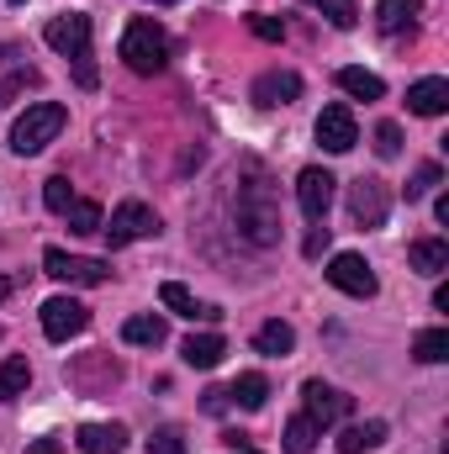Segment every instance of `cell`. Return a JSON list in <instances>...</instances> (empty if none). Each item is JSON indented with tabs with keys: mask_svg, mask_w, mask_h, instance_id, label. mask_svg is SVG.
Here are the masks:
<instances>
[{
	"mask_svg": "<svg viewBox=\"0 0 449 454\" xmlns=\"http://www.w3.org/2000/svg\"><path fill=\"white\" fill-rule=\"evenodd\" d=\"M232 223L238 232L254 243V248H275L280 243V191L264 169H248L238 180V196H232Z\"/></svg>",
	"mask_w": 449,
	"mask_h": 454,
	"instance_id": "1",
	"label": "cell"
},
{
	"mask_svg": "<svg viewBox=\"0 0 449 454\" xmlns=\"http://www.w3.org/2000/svg\"><path fill=\"white\" fill-rule=\"evenodd\" d=\"M43 37H48V48H53V53L75 59V85H80V90H96V85H101L96 53H91V16H85V11L53 16V21L43 27Z\"/></svg>",
	"mask_w": 449,
	"mask_h": 454,
	"instance_id": "2",
	"label": "cell"
},
{
	"mask_svg": "<svg viewBox=\"0 0 449 454\" xmlns=\"http://www.w3.org/2000/svg\"><path fill=\"white\" fill-rule=\"evenodd\" d=\"M122 59H127L132 74H159V69L169 64V37H164V27H159L154 16H138V21L122 32Z\"/></svg>",
	"mask_w": 449,
	"mask_h": 454,
	"instance_id": "3",
	"label": "cell"
},
{
	"mask_svg": "<svg viewBox=\"0 0 449 454\" xmlns=\"http://www.w3.org/2000/svg\"><path fill=\"white\" fill-rule=\"evenodd\" d=\"M64 121H69V112H64L59 101H37V106H27V112L16 116V127H11V148H16L21 159H32V153H43V148L64 132Z\"/></svg>",
	"mask_w": 449,
	"mask_h": 454,
	"instance_id": "4",
	"label": "cell"
},
{
	"mask_svg": "<svg viewBox=\"0 0 449 454\" xmlns=\"http://www.w3.org/2000/svg\"><path fill=\"white\" fill-rule=\"evenodd\" d=\"M43 270L64 286H106L112 280V264L106 259H85V254H64V248H48L43 254Z\"/></svg>",
	"mask_w": 449,
	"mask_h": 454,
	"instance_id": "5",
	"label": "cell"
},
{
	"mask_svg": "<svg viewBox=\"0 0 449 454\" xmlns=\"http://www.w3.org/2000/svg\"><path fill=\"white\" fill-rule=\"evenodd\" d=\"M323 275H328V286H334V291H343V296H359V301L381 291V280H375V270L365 264V254H334Z\"/></svg>",
	"mask_w": 449,
	"mask_h": 454,
	"instance_id": "6",
	"label": "cell"
},
{
	"mask_svg": "<svg viewBox=\"0 0 449 454\" xmlns=\"http://www.w3.org/2000/svg\"><path fill=\"white\" fill-rule=\"evenodd\" d=\"M386 212H391L386 180H375V175H359V180L349 185V217H354V227H381V223H386Z\"/></svg>",
	"mask_w": 449,
	"mask_h": 454,
	"instance_id": "7",
	"label": "cell"
},
{
	"mask_svg": "<svg viewBox=\"0 0 449 454\" xmlns=\"http://www.w3.org/2000/svg\"><path fill=\"white\" fill-rule=\"evenodd\" d=\"M101 232L112 238V248H127V243H138V238H154V232H159V217H154V207H143V201H122L112 212V223H101Z\"/></svg>",
	"mask_w": 449,
	"mask_h": 454,
	"instance_id": "8",
	"label": "cell"
},
{
	"mask_svg": "<svg viewBox=\"0 0 449 454\" xmlns=\"http://www.w3.org/2000/svg\"><path fill=\"white\" fill-rule=\"evenodd\" d=\"M91 328V312L75 301V296H53V301H43V333L53 343H69V339H80Z\"/></svg>",
	"mask_w": 449,
	"mask_h": 454,
	"instance_id": "9",
	"label": "cell"
},
{
	"mask_svg": "<svg viewBox=\"0 0 449 454\" xmlns=\"http://www.w3.org/2000/svg\"><path fill=\"white\" fill-rule=\"evenodd\" d=\"M302 396H307V418L318 423V428H334L349 418V407H354V396H343L334 386H323V380H307L302 386Z\"/></svg>",
	"mask_w": 449,
	"mask_h": 454,
	"instance_id": "10",
	"label": "cell"
},
{
	"mask_svg": "<svg viewBox=\"0 0 449 454\" xmlns=\"http://www.w3.org/2000/svg\"><path fill=\"white\" fill-rule=\"evenodd\" d=\"M334 175L328 169H302V180H296V201H302V212H307V223H323L328 217V207H334Z\"/></svg>",
	"mask_w": 449,
	"mask_h": 454,
	"instance_id": "11",
	"label": "cell"
},
{
	"mask_svg": "<svg viewBox=\"0 0 449 454\" xmlns=\"http://www.w3.org/2000/svg\"><path fill=\"white\" fill-rule=\"evenodd\" d=\"M318 143H323L328 153H349V148L359 143L354 112H349V106H323V116H318Z\"/></svg>",
	"mask_w": 449,
	"mask_h": 454,
	"instance_id": "12",
	"label": "cell"
},
{
	"mask_svg": "<svg viewBox=\"0 0 449 454\" xmlns=\"http://www.w3.org/2000/svg\"><path fill=\"white\" fill-rule=\"evenodd\" d=\"M296 96H302V74L291 69H270L254 80V106H291Z\"/></svg>",
	"mask_w": 449,
	"mask_h": 454,
	"instance_id": "13",
	"label": "cell"
},
{
	"mask_svg": "<svg viewBox=\"0 0 449 454\" xmlns=\"http://www.w3.org/2000/svg\"><path fill=\"white\" fill-rule=\"evenodd\" d=\"M159 301H164L175 317H191V323H217V317H223V307H201L180 280H164V286H159Z\"/></svg>",
	"mask_w": 449,
	"mask_h": 454,
	"instance_id": "14",
	"label": "cell"
},
{
	"mask_svg": "<svg viewBox=\"0 0 449 454\" xmlns=\"http://www.w3.org/2000/svg\"><path fill=\"white\" fill-rule=\"evenodd\" d=\"M75 444H80V454H122L127 428H122V423H85V428L75 434Z\"/></svg>",
	"mask_w": 449,
	"mask_h": 454,
	"instance_id": "15",
	"label": "cell"
},
{
	"mask_svg": "<svg viewBox=\"0 0 449 454\" xmlns=\"http://www.w3.org/2000/svg\"><path fill=\"white\" fill-rule=\"evenodd\" d=\"M223 354H227L223 333H191V339L180 343V359H185L191 370H217V364H223Z\"/></svg>",
	"mask_w": 449,
	"mask_h": 454,
	"instance_id": "16",
	"label": "cell"
},
{
	"mask_svg": "<svg viewBox=\"0 0 449 454\" xmlns=\"http://www.w3.org/2000/svg\"><path fill=\"white\" fill-rule=\"evenodd\" d=\"M338 90L354 96V101H381L386 96V80L370 74V69H359V64H349V69H338Z\"/></svg>",
	"mask_w": 449,
	"mask_h": 454,
	"instance_id": "17",
	"label": "cell"
},
{
	"mask_svg": "<svg viewBox=\"0 0 449 454\" xmlns=\"http://www.w3.org/2000/svg\"><path fill=\"white\" fill-rule=\"evenodd\" d=\"M418 11H423V0H381L375 5V21H381L386 37H397V32H413Z\"/></svg>",
	"mask_w": 449,
	"mask_h": 454,
	"instance_id": "18",
	"label": "cell"
},
{
	"mask_svg": "<svg viewBox=\"0 0 449 454\" xmlns=\"http://www.w3.org/2000/svg\"><path fill=\"white\" fill-rule=\"evenodd\" d=\"M407 106L418 116H445L449 112V85L445 80H418V85L407 90Z\"/></svg>",
	"mask_w": 449,
	"mask_h": 454,
	"instance_id": "19",
	"label": "cell"
},
{
	"mask_svg": "<svg viewBox=\"0 0 449 454\" xmlns=\"http://www.w3.org/2000/svg\"><path fill=\"white\" fill-rule=\"evenodd\" d=\"M227 402H238L243 412H259V407L270 402V380H264L259 370H248V375H238V380H232V391H227Z\"/></svg>",
	"mask_w": 449,
	"mask_h": 454,
	"instance_id": "20",
	"label": "cell"
},
{
	"mask_svg": "<svg viewBox=\"0 0 449 454\" xmlns=\"http://www.w3.org/2000/svg\"><path fill=\"white\" fill-rule=\"evenodd\" d=\"M254 348H259V354H270V359H286V354L296 348V328L275 317V323H264V328L254 333Z\"/></svg>",
	"mask_w": 449,
	"mask_h": 454,
	"instance_id": "21",
	"label": "cell"
},
{
	"mask_svg": "<svg viewBox=\"0 0 449 454\" xmlns=\"http://www.w3.org/2000/svg\"><path fill=\"white\" fill-rule=\"evenodd\" d=\"M413 270H418V275H445L449 270V243L445 238H418V243H413Z\"/></svg>",
	"mask_w": 449,
	"mask_h": 454,
	"instance_id": "22",
	"label": "cell"
},
{
	"mask_svg": "<svg viewBox=\"0 0 449 454\" xmlns=\"http://www.w3.org/2000/svg\"><path fill=\"white\" fill-rule=\"evenodd\" d=\"M386 444V423H354L338 434V454H365V450H381Z\"/></svg>",
	"mask_w": 449,
	"mask_h": 454,
	"instance_id": "23",
	"label": "cell"
},
{
	"mask_svg": "<svg viewBox=\"0 0 449 454\" xmlns=\"http://www.w3.org/2000/svg\"><path fill=\"white\" fill-rule=\"evenodd\" d=\"M27 386H32V364H27V354H11V359L0 364V402L27 396Z\"/></svg>",
	"mask_w": 449,
	"mask_h": 454,
	"instance_id": "24",
	"label": "cell"
},
{
	"mask_svg": "<svg viewBox=\"0 0 449 454\" xmlns=\"http://www.w3.org/2000/svg\"><path fill=\"white\" fill-rule=\"evenodd\" d=\"M122 339L138 343V348H159V343L169 339V328H164V317H127Z\"/></svg>",
	"mask_w": 449,
	"mask_h": 454,
	"instance_id": "25",
	"label": "cell"
},
{
	"mask_svg": "<svg viewBox=\"0 0 449 454\" xmlns=\"http://www.w3.org/2000/svg\"><path fill=\"white\" fill-rule=\"evenodd\" d=\"M318 434H323V428L302 412V418H291V423H286V439H280V444H286V454H312V450H318Z\"/></svg>",
	"mask_w": 449,
	"mask_h": 454,
	"instance_id": "26",
	"label": "cell"
},
{
	"mask_svg": "<svg viewBox=\"0 0 449 454\" xmlns=\"http://www.w3.org/2000/svg\"><path fill=\"white\" fill-rule=\"evenodd\" d=\"M413 354H418L423 364H445L449 359V328H423V333L413 339Z\"/></svg>",
	"mask_w": 449,
	"mask_h": 454,
	"instance_id": "27",
	"label": "cell"
},
{
	"mask_svg": "<svg viewBox=\"0 0 449 454\" xmlns=\"http://www.w3.org/2000/svg\"><path fill=\"white\" fill-rule=\"evenodd\" d=\"M143 454H191V444H185L180 428H154L148 444H143Z\"/></svg>",
	"mask_w": 449,
	"mask_h": 454,
	"instance_id": "28",
	"label": "cell"
},
{
	"mask_svg": "<svg viewBox=\"0 0 449 454\" xmlns=\"http://www.w3.org/2000/svg\"><path fill=\"white\" fill-rule=\"evenodd\" d=\"M64 217H69L75 232H101V207H96V201H69Z\"/></svg>",
	"mask_w": 449,
	"mask_h": 454,
	"instance_id": "29",
	"label": "cell"
},
{
	"mask_svg": "<svg viewBox=\"0 0 449 454\" xmlns=\"http://www.w3.org/2000/svg\"><path fill=\"white\" fill-rule=\"evenodd\" d=\"M307 5H318L328 21H334L338 32H349L354 21H359V11H354V0H307Z\"/></svg>",
	"mask_w": 449,
	"mask_h": 454,
	"instance_id": "30",
	"label": "cell"
},
{
	"mask_svg": "<svg viewBox=\"0 0 449 454\" xmlns=\"http://www.w3.org/2000/svg\"><path fill=\"white\" fill-rule=\"evenodd\" d=\"M434 185H445V169H439V164H423V169L413 175V185H407V201H423Z\"/></svg>",
	"mask_w": 449,
	"mask_h": 454,
	"instance_id": "31",
	"label": "cell"
},
{
	"mask_svg": "<svg viewBox=\"0 0 449 454\" xmlns=\"http://www.w3.org/2000/svg\"><path fill=\"white\" fill-rule=\"evenodd\" d=\"M69 201H75V191H69V180H64V175H53V180L43 185V207L64 217V207H69Z\"/></svg>",
	"mask_w": 449,
	"mask_h": 454,
	"instance_id": "32",
	"label": "cell"
},
{
	"mask_svg": "<svg viewBox=\"0 0 449 454\" xmlns=\"http://www.w3.org/2000/svg\"><path fill=\"white\" fill-rule=\"evenodd\" d=\"M375 153H381V159H397V153H402V127H397V121H381V127H375Z\"/></svg>",
	"mask_w": 449,
	"mask_h": 454,
	"instance_id": "33",
	"label": "cell"
},
{
	"mask_svg": "<svg viewBox=\"0 0 449 454\" xmlns=\"http://www.w3.org/2000/svg\"><path fill=\"white\" fill-rule=\"evenodd\" d=\"M248 27H254V37H264V43H280V37H286V27H280L275 16H248Z\"/></svg>",
	"mask_w": 449,
	"mask_h": 454,
	"instance_id": "34",
	"label": "cell"
},
{
	"mask_svg": "<svg viewBox=\"0 0 449 454\" xmlns=\"http://www.w3.org/2000/svg\"><path fill=\"white\" fill-rule=\"evenodd\" d=\"M27 454H64V444H59V439H32Z\"/></svg>",
	"mask_w": 449,
	"mask_h": 454,
	"instance_id": "35",
	"label": "cell"
},
{
	"mask_svg": "<svg viewBox=\"0 0 449 454\" xmlns=\"http://www.w3.org/2000/svg\"><path fill=\"white\" fill-rule=\"evenodd\" d=\"M323 243H328V227H318V232H312V238H307V254H312V259H318V254H323Z\"/></svg>",
	"mask_w": 449,
	"mask_h": 454,
	"instance_id": "36",
	"label": "cell"
},
{
	"mask_svg": "<svg viewBox=\"0 0 449 454\" xmlns=\"http://www.w3.org/2000/svg\"><path fill=\"white\" fill-rule=\"evenodd\" d=\"M207 412H227V391H207Z\"/></svg>",
	"mask_w": 449,
	"mask_h": 454,
	"instance_id": "37",
	"label": "cell"
},
{
	"mask_svg": "<svg viewBox=\"0 0 449 454\" xmlns=\"http://www.w3.org/2000/svg\"><path fill=\"white\" fill-rule=\"evenodd\" d=\"M5 296H11V280H5V275H0V301H5Z\"/></svg>",
	"mask_w": 449,
	"mask_h": 454,
	"instance_id": "38",
	"label": "cell"
},
{
	"mask_svg": "<svg viewBox=\"0 0 449 454\" xmlns=\"http://www.w3.org/2000/svg\"><path fill=\"white\" fill-rule=\"evenodd\" d=\"M154 5H175V0H154Z\"/></svg>",
	"mask_w": 449,
	"mask_h": 454,
	"instance_id": "39",
	"label": "cell"
},
{
	"mask_svg": "<svg viewBox=\"0 0 449 454\" xmlns=\"http://www.w3.org/2000/svg\"><path fill=\"white\" fill-rule=\"evenodd\" d=\"M11 5H21V0H11Z\"/></svg>",
	"mask_w": 449,
	"mask_h": 454,
	"instance_id": "40",
	"label": "cell"
}]
</instances>
